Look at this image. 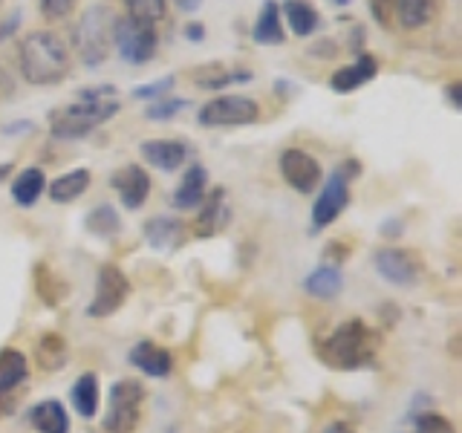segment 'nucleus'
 <instances>
[{"label": "nucleus", "instance_id": "f257e3e1", "mask_svg": "<svg viewBox=\"0 0 462 433\" xmlns=\"http://www.w3.org/2000/svg\"><path fill=\"white\" fill-rule=\"evenodd\" d=\"M119 113V90L110 84L84 87L72 105L55 107L50 113V134L55 139H87L96 127L110 122Z\"/></svg>", "mask_w": 462, "mask_h": 433}, {"label": "nucleus", "instance_id": "f03ea898", "mask_svg": "<svg viewBox=\"0 0 462 433\" xmlns=\"http://www.w3.org/2000/svg\"><path fill=\"white\" fill-rule=\"evenodd\" d=\"M18 67L26 84L52 87L69 76V50L50 29H35L21 41Z\"/></svg>", "mask_w": 462, "mask_h": 433}, {"label": "nucleus", "instance_id": "7ed1b4c3", "mask_svg": "<svg viewBox=\"0 0 462 433\" xmlns=\"http://www.w3.org/2000/svg\"><path fill=\"white\" fill-rule=\"evenodd\" d=\"M379 353V332L367 327L361 318L338 324L318 346V355L332 370H361L370 367Z\"/></svg>", "mask_w": 462, "mask_h": 433}, {"label": "nucleus", "instance_id": "20e7f679", "mask_svg": "<svg viewBox=\"0 0 462 433\" xmlns=\"http://www.w3.org/2000/svg\"><path fill=\"white\" fill-rule=\"evenodd\" d=\"M116 9L110 4H90L72 26V50L84 67H101L113 52Z\"/></svg>", "mask_w": 462, "mask_h": 433}, {"label": "nucleus", "instance_id": "39448f33", "mask_svg": "<svg viewBox=\"0 0 462 433\" xmlns=\"http://www.w3.org/2000/svg\"><path fill=\"white\" fill-rule=\"evenodd\" d=\"M361 173L358 159H346L336 170L329 173L321 194H318L312 206V231H321L329 223H336L344 214V208L350 206V182Z\"/></svg>", "mask_w": 462, "mask_h": 433}, {"label": "nucleus", "instance_id": "423d86ee", "mask_svg": "<svg viewBox=\"0 0 462 433\" xmlns=\"http://www.w3.org/2000/svg\"><path fill=\"white\" fill-rule=\"evenodd\" d=\"M144 384L136 379H122L110 390V410L105 416V433H134L142 419Z\"/></svg>", "mask_w": 462, "mask_h": 433}, {"label": "nucleus", "instance_id": "0eeeda50", "mask_svg": "<svg viewBox=\"0 0 462 433\" xmlns=\"http://www.w3.org/2000/svg\"><path fill=\"white\" fill-rule=\"evenodd\" d=\"M260 119V105L249 96L240 93H228V96H217L199 107L197 122L202 127H245L254 124Z\"/></svg>", "mask_w": 462, "mask_h": 433}, {"label": "nucleus", "instance_id": "6e6552de", "mask_svg": "<svg viewBox=\"0 0 462 433\" xmlns=\"http://www.w3.org/2000/svg\"><path fill=\"white\" fill-rule=\"evenodd\" d=\"M156 47H159L156 26L136 23V21H130V18H116L113 50H116V55H119L125 64H134V67L148 64L151 58L156 55Z\"/></svg>", "mask_w": 462, "mask_h": 433}, {"label": "nucleus", "instance_id": "1a4fd4ad", "mask_svg": "<svg viewBox=\"0 0 462 433\" xmlns=\"http://www.w3.org/2000/svg\"><path fill=\"white\" fill-rule=\"evenodd\" d=\"M127 295H130L127 274L119 266H113V263L101 266L98 281H96V295L90 300V307H87V315H90V318H107L116 309H122V303L127 300Z\"/></svg>", "mask_w": 462, "mask_h": 433}, {"label": "nucleus", "instance_id": "9d476101", "mask_svg": "<svg viewBox=\"0 0 462 433\" xmlns=\"http://www.w3.org/2000/svg\"><path fill=\"white\" fill-rule=\"evenodd\" d=\"M278 165H281V177L286 180V185L295 188L298 194H312L315 188L321 185L324 170L310 151L286 148L278 159Z\"/></svg>", "mask_w": 462, "mask_h": 433}, {"label": "nucleus", "instance_id": "9b49d317", "mask_svg": "<svg viewBox=\"0 0 462 433\" xmlns=\"http://www.w3.org/2000/svg\"><path fill=\"white\" fill-rule=\"evenodd\" d=\"M29 379L26 355L14 346L0 350V416H9L18 408V393Z\"/></svg>", "mask_w": 462, "mask_h": 433}, {"label": "nucleus", "instance_id": "f8f14e48", "mask_svg": "<svg viewBox=\"0 0 462 433\" xmlns=\"http://www.w3.org/2000/svg\"><path fill=\"white\" fill-rule=\"evenodd\" d=\"M375 272L393 286H413L419 281V260L399 245H384L375 252Z\"/></svg>", "mask_w": 462, "mask_h": 433}, {"label": "nucleus", "instance_id": "ddd939ff", "mask_svg": "<svg viewBox=\"0 0 462 433\" xmlns=\"http://www.w3.org/2000/svg\"><path fill=\"white\" fill-rule=\"evenodd\" d=\"M110 188L119 194L122 206L127 211H136L151 197V173L142 165H125L110 177Z\"/></svg>", "mask_w": 462, "mask_h": 433}, {"label": "nucleus", "instance_id": "4468645a", "mask_svg": "<svg viewBox=\"0 0 462 433\" xmlns=\"http://www.w3.org/2000/svg\"><path fill=\"white\" fill-rule=\"evenodd\" d=\"M375 76H379V58L370 55V52H361L353 64L338 67L336 72H332L329 87H332V93L346 96V93L361 90V87H365L367 81H373Z\"/></svg>", "mask_w": 462, "mask_h": 433}, {"label": "nucleus", "instance_id": "2eb2a0df", "mask_svg": "<svg viewBox=\"0 0 462 433\" xmlns=\"http://www.w3.org/2000/svg\"><path fill=\"white\" fill-rule=\"evenodd\" d=\"M139 153L144 156V162L159 170H177L185 165V159L194 151L182 139H148L139 144Z\"/></svg>", "mask_w": 462, "mask_h": 433}, {"label": "nucleus", "instance_id": "dca6fc26", "mask_svg": "<svg viewBox=\"0 0 462 433\" xmlns=\"http://www.w3.org/2000/svg\"><path fill=\"white\" fill-rule=\"evenodd\" d=\"M127 361L134 367H139L144 375H151V379H165V375H171V370H173V355L165 350V346H159L148 338L130 346Z\"/></svg>", "mask_w": 462, "mask_h": 433}, {"label": "nucleus", "instance_id": "f3484780", "mask_svg": "<svg viewBox=\"0 0 462 433\" xmlns=\"http://www.w3.org/2000/svg\"><path fill=\"white\" fill-rule=\"evenodd\" d=\"M252 41L260 43V47H281V43H286L278 0H263V6H260L254 26H252Z\"/></svg>", "mask_w": 462, "mask_h": 433}, {"label": "nucleus", "instance_id": "a211bd4d", "mask_svg": "<svg viewBox=\"0 0 462 433\" xmlns=\"http://www.w3.org/2000/svg\"><path fill=\"white\" fill-rule=\"evenodd\" d=\"M206 194H208V170L199 162H194L185 170V177L180 180L177 191H173V208H180V211L199 208Z\"/></svg>", "mask_w": 462, "mask_h": 433}, {"label": "nucleus", "instance_id": "6ab92c4d", "mask_svg": "<svg viewBox=\"0 0 462 433\" xmlns=\"http://www.w3.org/2000/svg\"><path fill=\"white\" fill-rule=\"evenodd\" d=\"M231 220V211H228V202H226V188H214L208 194V199H202V211L197 216V228L194 235L197 237H214L217 231H223L226 223Z\"/></svg>", "mask_w": 462, "mask_h": 433}, {"label": "nucleus", "instance_id": "aec40b11", "mask_svg": "<svg viewBox=\"0 0 462 433\" xmlns=\"http://www.w3.org/2000/svg\"><path fill=\"white\" fill-rule=\"evenodd\" d=\"M191 78L194 84L199 87V90H223V87L228 84H245V81H252L254 76L249 69H235V67H223V64H206V67H199L191 72Z\"/></svg>", "mask_w": 462, "mask_h": 433}, {"label": "nucleus", "instance_id": "412c9836", "mask_svg": "<svg viewBox=\"0 0 462 433\" xmlns=\"http://www.w3.org/2000/svg\"><path fill=\"white\" fill-rule=\"evenodd\" d=\"M281 18L289 23V29L298 38H310L318 26H321V14L310 4V0H283L281 4Z\"/></svg>", "mask_w": 462, "mask_h": 433}, {"label": "nucleus", "instance_id": "4be33fe9", "mask_svg": "<svg viewBox=\"0 0 462 433\" xmlns=\"http://www.w3.org/2000/svg\"><path fill=\"white\" fill-rule=\"evenodd\" d=\"M29 422L38 433H69V416L58 399H43L29 410Z\"/></svg>", "mask_w": 462, "mask_h": 433}, {"label": "nucleus", "instance_id": "5701e85b", "mask_svg": "<svg viewBox=\"0 0 462 433\" xmlns=\"http://www.w3.org/2000/svg\"><path fill=\"white\" fill-rule=\"evenodd\" d=\"M87 188H90V170L87 168H76V170H67L61 177H55L47 188L50 199L55 206H67V202L79 199Z\"/></svg>", "mask_w": 462, "mask_h": 433}, {"label": "nucleus", "instance_id": "b1692460", "mask_svg": "<svg viewBox=\"0 0 462 433\" xmlns=\"http://www.w3.org/2000/svg\"><path fill=\"white\" fill-rule=\"evenodd\" d=\"M43 191H47V177H43L41 168H23L12 180V199L21 208H32Z\"/></svg>", "mask_w": 462, "mask_h": 433}, {"label": "nucleus", "instance_id": "393cba45", "mask_svg": "<svg viewBox=\"0 0 462 433\" xmlns=\"http://www.w3.org/2000/svg\"><path fill=\"white\" fill-rule=\"evenodd\" d=\"M72 408H76L84 419L96 416L98 410V375L96 373H81L76 384H72Z\"/></svg>", "mask_w": 462, "mask_h": 433}, {"label": "nucleus", "instance_id": "a878e982", "mask_svg": "<svg viewBox=\"0 0 462 433\" xmlns=\"http://www.w3.org/2000/svg\"><path fill=\"white\" fill-rule=\"evenodd\" d=\"M67 341L58 336V332H43L38 338V346H35V358L41 370H61L67 364Z\"/></svg>", "mask_w": 462, "mask_h": 433}, {"label": "nucleus", "instance_id": "bb28decb", "mask_svg": "<svg viewBox=\"0 0 462 433\" xmlns=\"http://www.w3.org/2000/svg\"><path fill=\"white\" fill-rule=\"evenodd\" d=\"M341 286H344V278H341V272L338 266H318L315 272H310V278L303 281V289L312 295V298H336L341 292Z\"/></svg>", "mask_w": 462, "mask_h": 433}, {"label": "nucleus", "instance_id": "cd10ccee", "mask_svg": "<svg viewBox=\"0 0 462 433\" xmlns=\"http://www.w3.org/2000/svg\"><path fill=\"white\" fill-rule=\"evenodd\" d=\"M144 237L153 249H171L182 237V223L173 220V216H153V220L144 223Z\"/></svg>", "mask_w": 462, "mask_h": 433}, {"label": "nucleus", "instance_id": "c85d7f7f", "mask_svg": "<svg viewBox=\"0 0 462 433\" xmlns=\"http://www.w3.org/2000/svg\"><path fill=\"white\" fill-rule=\"evenodd\" d=\"M437 0H396V21L402 29H422L430 23Z\"/></svg>", "mask_w": 462, "mask_h": 433}, {"label": "nucleus", "instance_id": "c756f323", "mask_svg": "<svg viewBox=\"0 0 462 433\" xmlns=\"http://www.w3.org/2000/svg\"><path fill=\"white\" fill-rule=\"evenodd\" d=\"M125 9H127L125 18L136 21V23L156 26L159 21H165L168 0H125Z\"/></svg>", "mask_w": 462, "mask_h": 433}, {"label": "nucleus", "instance_id": "7c9ffc66", "mask_svg": "<svg viewBox=\"0 0 462 433\" xmlns=\"http://www.w3.org/2000/svg\"><path fill=\"white\" fill-rule=\"evenodd\" d=\"M119 226H122V220L113 206H96L90 214H87V231L96 237H113L116 231H119Z\"/></svg>", "mask_w": 462, "mask_h": 433}, {"label": "nucleus", "instance_id": "2f4dec72", "mask_svg": "<svg viewBox=\"0 0 462 433\" xmlns=\"http://www.w3.org/2000/svg\"><path fill=\"white\" fill-rule=\"evenodd\" d=\"M185 105H188L185 98H171V96L156 98V101H151V107L144 110V119H151V122H168V119H173V115H180V110H185Z\"/></svg>", "mask_w": 462, "mask_h": 433}, {"label": "nucleus", "instance_id": "473e14b6", "mask_svg": "<svg viewBox=\"0 0 462 433\" xmlns=\"http://www.w3.org/2000/svg\"><path fill=\"white\" fill-rule=\"evenodd\" d=\"M173 87H177V76H173V72H168V76H162V78H156V81H148V84L136 87V90H134V98H142V101H156V98L171 96Z\"/></svg>", "mask_w": 462, "mask_h": 433}, {"label": "nucleus", "instance_id": "72a5a7b5", "mask_svg": "<svg viewBox=\"0 0 462 433\" xmlns=\"http://www.w3.org/2000/svg\"><path fill=\"white\" fill-rule=\"evenodd\" d=\"M416 433H457V430L442 413H425V416H419Z\"/></svg>", "mask_w": 462, "mask_h": 433}, {"label": "nucleus", "instance_id": "f704fd0d", "mask_svg": "<svg viewBox=\"0 0 462 433\" xmlns=\"http://www.w3.org/2000/svg\"><path fill=\"white\" fill-rule=\"evenodd\" d=\"M76 6V0H41V14L47 21H64Z\"/></svg>", "mask_w": 462, "mask_h": 433}, {"label": "nucleus", "instance_id": "c9c22d12", "mask_svg": "<svg viewBox=\"0 0 462 433\" xmlns=\"http://www.w3.org/2000/svg\"><path fill=\"white\" fill-rule=\"evenodd\" d=\"M18 26H21V9H14L9 18H0V43L18 32Z\"/></svg>", "mask_w": 462, "mask_h": 433}, {"label": "nucleus", "instance_id": "e433bc0d", "mask_svg": "<svg viewBox=\"0 0 462 433\" xmlns=\"http://www.w3.org/2000/svg\"><path fill=\"white\" fill-rule=\"evenodd\" d=\"M182 35H185V41H191V43H202V41H206V23L188 21L185 29H182Z\"/></svg>", "mask_w": 462, "mask_h": 433}, {"label": "nucleus", "instance_id": "4c0bfd02", "mask_svg": "<svg viewBox=\"0 0 462 433\" xmlns=\"http://www.w3.org/2000/svg\"><path fill=\"white\" fill-rule=\"evenodd\" d=\"M32 130H35V124L29 122V119H18V122L4 124V134L6 136H26V134H32Z\"/></svg>", "mask_w": 462, "mask_h": 433}, {"label": "nucleus", "instance_id": "58836bf2", "mask_svg": "<svg viewBox=\"0 0 462 433\" xmlns=\"http://www.w3.org/2000/svg\"><path fill=\"white\" fill-rule=\"evenodd\" d=\"M459 90H462V84H459V81H451V84H448V101H451V107H454V110H459V107H462Z\"/></svg>", "mask_w": 462, "mask_h": 433}, {"label": "nucleus", "instance_id": "ea45409f", "mask_svg": "<svg viewBox=\"0 0 462 433\" xmlns=\"http://www.w3.org/2000/svg\"><path fill=\"white\" fill-rule=\"evenodd\" d=\"M361 43H365V26H356L353 29V38H350V50L361 55Z\"/></svg>", "mask_w": 462, "mask_h": 433}, {"label": "nucleus", "instance_id": "a19ab883", "mask_svg": "<svg viewBox=\"0 0 462 433\" xmlns=\"http://www.w3.org/2000/svg\"><path fill=\"white\" fill-rule=\"evenodd\" d=\"M173 6L180 12H197L202 6V0H173Z\"/></svg>", "mask_w": 462, "mask_h": 433}, {"label": "nucleus", "instance_id": "79ce46f5", "mask_svg": "<svg viewBox=\"0 0 462 433\" xmlns=\"http://www.w3.org/2000/svg\"><path fill=\"white\" fill-rule=\"evenodd\" d=\"M324 433H356V430L346 425V422H332V425L324 428Z\"/></svg>", "mask_w": 462, "mask_h": 433}, {"label": "nucleus", "instance_id": "37998d69", "mask_svg": "<svg viewBox=\"0 0 462 433\" xmlns=\"http://www.w3.org/2000/svg\"><path fill=\"white\" fill-rule=\"evenodd\" d=\"M12 170H14V165H12V162H4V165H0V182L9 180V177H12Z\"/></svg>", "mask_w": 462, "mask_h": 433}, {"label": "nucleus", "instance_id": "c03bdc74", "mask_svg": "<svg viewBox=\"0 0 462 433\" xmlns=\"http://www.w3.org/2000/svg\"><path fill=\"white\" fill-rule=\"evenodd\" d=\"M329 4H336V6H346V4H353V0H329Z\"/></svg>", "mask_w": 462, "mask_h": 433}, {"label": "nucleus", "instance_id": "a18cd8bd", "mask_svg": "<svg viewBox=\"0 0 462 433\" xmlns=\"http://www.w3.org/2000/svg\"><path fill=\"white\" fill-rule=\"evenodd\" d=\"M0 78H4V69H0Z\"/></svg>", "mask_w": 462, "mask_h": 433}]
</instances>
